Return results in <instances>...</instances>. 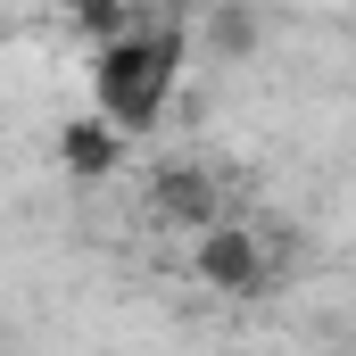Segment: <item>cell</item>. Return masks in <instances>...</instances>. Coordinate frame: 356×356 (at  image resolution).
<instances>
[{
	"instance_id": "1",
	"label": "cell",
	"mask_w": 356,
	"mask_h": 356,
	"mask_svg": "<svg viewBox=\"0 0 356 356\" xmlns=\"http://www.w3.org/2000/svg\"><path fill=\"white\" fill-rule=\"evenodd\" d=\"M175 75H182V33L175 25H133L91 58V116H108L133 141V133H149L166 116Z\"/></svg>"
},
{
	"instance_id": "2",
	"label": "cell",
	"mask_w": 356,
	"mask_h": 356,
	"mask_svg": "<svg viewBox=\"0 0 356 356\" xmlns=\"http://www.w3.org/2000/svg\"><path fill=\"white\" fill-rule=\"evenodd\" d=\"M116 141H124V133H116L108 116H91V124H67V133H58V149H67V166H75V175H108Z\"/></svg>"
},
{
	"instance_id": "3",
	"label": "cell",
	"mask_w": 356,
	"mask_h": 356,
	"mask_svg": "<svg viewBox=\"0 0 356 356\" xmlns=\"http://www.w3.org/2000/svg\"><path fill=\"white\" fill-rule=\"evenodd\" d=\"M199 257H207V273H216V282H249V249H241V241H207Z\"/></svg>"
}]
</instances>
